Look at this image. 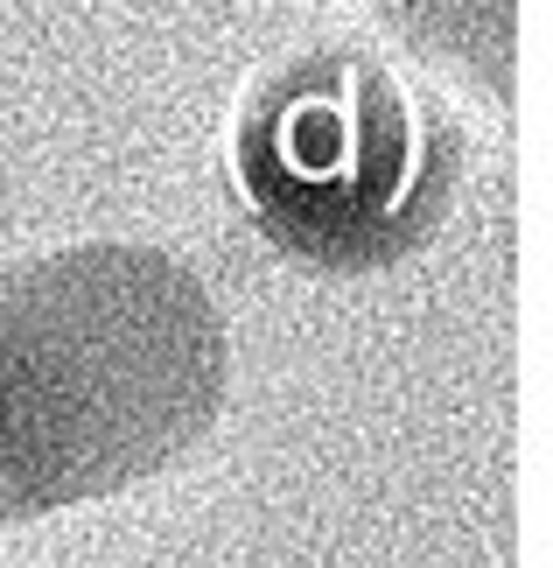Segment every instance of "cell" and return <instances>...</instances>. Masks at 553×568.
<instances>
[{
    "instance_id": "obj_1",
    "label": "cell",
    "mask_w": 553,
    "mask_h": 568,
    "mask_svg": "<svg viewBox=\"0 0 553 568\" xmlns=\"http://www.w3.org/2000/svg\"><path fill=\"white\" fill-rule=\"evenodd\" d=\"M225 386V316L162 246L92 239L0 274V527L162 477L217 428Z\"/></svg>"
},
{
    "instance_id": "obj_2",
    "label": "cell",
    "mask_w": 553,
    "mask_h": 568,
    "mask_svg": "<svg viewBox=\"0 0 553 568\" xmlns=\"http://www.w3.org/2000/svg\"><path fill=\"white\" fill-rule=\"evenodd\" d=\"M238 196L267 246L316 274L400 267L462 190V134L371 50H301L246 92Z\"/></svg>"
},
{
    "instance_id": "obj_3",
    "label": "cell",
    "mask_w": 553,
    "mask_h": 568,
    "mask_svg": "<svg viewBox=\"0 0 553 568\" xmlns=\"http://www.w3.org/2000/svg\"><path fill=\"white\" fill-rule=\"evenodd\" d=\"M379 8H491V14H504L512 0H379Z\"/></svg>"
}]
</instances>
